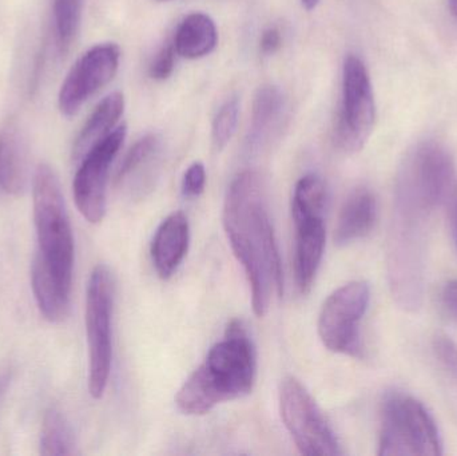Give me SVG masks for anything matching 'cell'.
<instances>
[{
    "label": "cell",
    "mask_w": 457,
    "mask_h": 456,
    "mask_svg": "<svg viewBox=\"0 0 457 456\" xmlns=\"http://www.w3.org/2000/svg\"><path fill=\"white\" fill-rule=\"evenodd\" d=\"M224 228L231 251L246 273L253 312L263 318L273 300L281 296L282 265L260 174L245 170L231 181Z\"/></svg>",
    "instance_id": "obj_1"
},
{
    "label": "cell",
    "mask_w": 457,
    "mask_h": 456,
    "mask_svg": "<svg viewBox=\"0 0 457 456\" xmlns=\"http://www.w3.org/2000/svg\"><path fill=\"white\" fill-rule=\"evenodd\" d=\"M257 377L255 348L242 321L228 324L224 339L209 351L176 395L179 411L203 417L219 404L249 395Z\"/></svg>",
    "instance_id": "obj_2"
},
{
    "label": "cell",
    "mask_w": 457,
    "mask_h": 456,
    "mask_svg": "<svg viewBox=\"0 0 457 456\" xmlns=\"http://www.w3.org/2000/svg\"><path fill=\"white\" fill-rule=\"evenodd\" d=\"M32 214L37 230V254L59 283L71 292L75 245L61 182L48 163H40L32 181Z\"/></svg>",
    "instance_id": "obj_3"
},
{
    "label": "cell",
    "mask_w": 457,
    "mask_h": 456,
    "mask_svg": "<svg viewBox=\"0 0 457 456\" xmlns=\"http://www.w3.org/2000/svg\"><path fill=\"white\" fill-rule=\"evenodd\" d=\"M378 455L443 454L436 423L426 407L405 394H386L381 409Z\"/></svg>",
    "instance_id": "obj_4"
},
{
    "label": "cell",
    "mask_w": 457,
    "mask_h": 456,
    "mask_svg": "<svg viewBox=\"0 0 457 456\" xmlns=\"http://www.w3.org/2000/svg\"><path fill=\"white\" fill-rule=\"evenodd\" d=\"M115 283L106 265L94 268L86 294V332L88 344V393L104 398L112 364V312Z\"/></svg>",
    "instance_id": "obj_5"
},
{
    "label": "cell",
    "mask_w": 457,
    "mask_h": 456,
    "mask_svg": "<svg viewBox=\"0 0 457 456\" xmlns=\"http://www.w3.org/2000/svg\"><path fill=\"white\" fill-rule=\"evenodd\" d=\"M279 412L295 447L303 455H343L335 431L300 380L284 377L279 387Z\"/></svg>",
    "instance_id": "obj_6"
},
{
    "label": "cell",
    "mask_w": 457,
    "mask_h": 456,
    "mask_svg": "<svg viewBox=\"0 0 457 456\" xmlns=\"http://www.w3.org/2000/svg\"><path fill=\"white\" fill-rule=\"evenodd\" d=\"M376 104L364 62L346 56L343 67V99L335 130L338 149L356 153L364 147L375 129Z\"/></svg>",
    "instance_id": "obj_7"
},
{
    "label": "cell",
    "mask_w": 457,
    "mask_h": 456,
    "mask_svg": "<svg viewBox=\"0 0 457 456\" xmlns=\"http://www.w3.org/2000/svg\"><path fill=\"white\" fill-rule=\"evenodd\" d=\"M370 286L352 281L336 289L322 305L319 316V336L335 353L361 358L360 324L370 305Z\"/></svg>",
    "instance_id": "obj_8"
},
{
    "label": "cell",
    "mask_w": 457,
    "mask_h": 456,
    "mask_svg": "<svg viewBox=\"0 0 457 456\" xmlns=\"http://www.w3.org/2000/svg\"><path fill=\"white\" fill-rule=\"evenodd\" d=\"M125 125L118 126L80 160L72 182L78 211L90 224H99L106 214V187L110 166L126 138Z\"/></svg>",
    "instance_id": "obj_9"
},
{
    "label": "cell",
    "mask_w": 457,
    "mask_h": 456,
    "mask_svg": "<svg viewBox=\"0 0 457 456\" xmlns=\"http://www.w3.org/2000/svg\"><path fill=\"white\" fill-rule=\"evenodd\" d=\"M120 50L115 43H102L86 51L62 83L58 106L64 117H74L83 104L109 85L120 67Z\"/></svg>",
    "instance_id": "obj_10"
},
{
    "label": "cell",
    "mask_w": 457,
    "mask_h": 456,
    "mask_svg": "<svg viewBox=\"0 0 457 456\" xmlns=\"http://www.w3.org/2000/svg\"><path fill=\"white\" fill-rule=\"evenodd\" d=\"M295 222V286L301 294L311 292L324 256L327 229L324 216H306L293 219Z\"/></svg>",
    "instance_id": "obj_11"
},
{
    "label": "cell",
    "mask_w": 457,
    "mask_h": 456,
    "mask_svg": "<svg viewBox=\"0 0 457 456\" xmlns=\"http://www.w3.org/2000/svg\"><path fill=\"white\" fill-rule=\"evenodd\" d=\"M190 225L182 211H174L158 227L152 243V260L158 276L170 278L189 251Z\"/></svg>",
    "instance_id": "obj_12"
},
{
    "label": "cell",
    "mask_w": 457,
    "mask_h": 456,
    "mask_svg": "<svg viewBox=\"0 0 457 456\" xmlns=\"http://www.w3.org/2000/svg\"><path fill=\"white\" fill-rule=\"evenodd\" d=\"M29 184V150L16 120H8L0 131V189L11 195H23Z\"/></svg>",
    "instance_id": "obj_13"
},
{
    "label": "cell",
    "mask_w": 457,
    "mask_h": 456,
    "mask_svg": "<svg viewBox=\"0 0 457 456\" xmlns=\"http://www.w3.org/2000/svg\"><path fill=\"white\" fill-rule=\"evenodd\" d=\"M378 201L368 187L354 190L341 208L335 229V243L349 245L367 237L375 227Z\"/></svg>",
    "instance_id": "obj_14"
},
{
    "label": "cell",
    "mask_w": 457,
    "mask_h": 456,
    "mask_svg": "<svg viewBox=\"0 0 457 456\" xmlns=\"http://www.w3.org/2000/svg\"><path fill=\"white\" fill-rule=\"evenodd\" d=\"M31 288L37 308L46 320L61 323L69 316L71 292L59 283L37 253L31 264Z\"/></svg>",
    "instance_id": "obj_15"
},
{
    "label": "cell",
    "mask_w": 457,
    "mask_h": 456,
    "mask_svg": "<svg viewBox=\"0 0 457 456\" xmlns=\"http://www.w3.org/2000/svg\"><path fill=\"white\" fill-rule=\"evenodd\" d=\"M123 110H125V96L120 91L109 94L106 98L99 102L98 106L80 130L79 136L75 139L74 147H72V160L75 162H80V160L96 144L114 130L115 125L122 117Z\"/></svg>",
    "instance_id": "obj_16"
},
{
    "label": "cell",
    "mask_w": 457,
    "mask_h": 456,
    "mask_svg": "<svg viewBox=\"0 0 457 456\" xmlns=\"http://www.w3.org/2000/svg\"><path fill=\"white\" fill-rule=\"evenodd\" d=\"M219 43V31L211 16L190 13L177 29L174 48L182 58L200 59L213 53Z\"/></svg>",
    "instance_id": "obj_17"
},
{
    "label": "cell",
    "mask_w": 457,
    "mask_h": 456,
    "mask_svg": "<svg viewBox=\"0 0 457 456\" xmlns=\"http://www.w3.org/2000/svg\"><path fill=\"white\" fill-rule=\"evenodd\" d=\"M285 109L282 91L276 86H262L258 88L253 101L252 125L247 144L252 149L262 145L278 123Z\"/></svg>",
    "instance_id": "obj_18"
},
{
    "label": "cell",
    "mask_w": 457,
    "mask_h": 456,
    "mask_svg": "<svg viewBox=\"0 0 457 456\" xmlns=\"http://www.w3.org/2000/svg\"><path fill=\"white\" fill-rule=\"evenodd\" d=\"M39 452L45 456L77 454L74 431L63 412L51 407L43 417L39 435Z\"/></svg>",
    "instance_id": "obj_19"
},
{
    "label": "cell",
    "mask_w": 457,
    "mask_h": 456,
    "mask_svg": "<svg viewBox=\"0 0 457 456\" xmlns=\"http://www.w3.org/2000/svg\"><path fill=\"white\" fill-rule=\"evenodd\" d=\"M328 189L324 179L317 174H306L298 179L293 190L292 219L306 216H325Z\"/></svg>",
    "instance_id": "obj_20"
},
{
    "label": "cell",
    "mask_w": 457,
    "mask_h": 456,
    "mask_svg": "<svg viewBox=\"0 0 457 456\" xmlns=\"http://www.w3.org/2000/svg\"><path fill=\"white\" fill-rule=\"evenodd\" d=\"M160 150L161 139L155 134H147L144 138L137 141L120 162L115 177L117 184H126L134 177L141 176L142 170H147L149 166L157 160Z\"/></svg>",
    "instance_id": "obj_21"
},
{
    "label": "cell",
    "mask_w": 457,
    "mask_h": 456,
    "mask_svg": "<svg viewBox=\"0 0 457 456\" xmlns=\"http://www.w3.org/2000/svg\"><path fill=\"white\" fill-rule=\"evenodd\" d=\"M85 0H53L54 23L61 50H66L79 31Z\"/></svg>",
    "instance_id": "obj_22"
},
{
    "label": "cell",
    "mask_w": 457,
    "mask_h": 456,
    "mask_svg": "<svg viewBox=\"0 0 457 456\" xmlns=\"http://www.w3.org/2000/svg\"><path fill=\"white\" fill-rule=\"evenodd\" d=\"M239 102L236 96L228 99L214 117L212 126V139L217 152H222L236 133L238 125Z\"/></svg>",
    "instance_id": "obj_23"
},
{
    "label": "cell",
    "mask_w": 457,
    "mask_h": 456,
    "mask_svg": "<svg viewBox=\"0 0 457 456\" xmlns=\"http://www.w3.org/2000/svg\"><path fill=\"white\" fill-rule=\"evenodd\" d=\"M205 166L201 162H195L185 171L184 179H182V193L187 198L200 197L205 190Z\"/></svg>",
    "instance_id": "obj_24"
},
{
    "label": "cell",
    "mask_w": 457,
    "mask_h": 456,
    "mask_svg": "<svg viewBox=\"0 0 457 456\" xmlns=\"http://www.w3.org/2000/svg\"><path fill=\"white\" fill-rule=\"evenodd\" d=\"M176 66V48L168 45L157 54L149 67V75L155 80H165L173 74Z\"/></svg>",
    "instance_id": "obj_25"
},
{
    "label": "cell",
    "mask_w": 457,
    "mask_h": 456,
    "mask_svg": "<svg viewBox=\"0 0 457 456\" xmlns=\"http://www.w3.org/2000/svg\"><path fill=\"white\" fill-rule=\"evenodd\" d=\"M435 351H436L440 361L457 377V347L455 343L451 342L450 337L437 336L435 340Z\"/></svg>",
    "instance_id": "obj_26"
},
{
    "label": "cell",
    "mask_w": 457,
    "mask_h": 456,
    "mask_svg": "<svg viewBox=\"0 0 457 456\" xmlns=\"http://www.w3.org/2000/svg\"><path fill=\"white\" fill-rule=\"evenodd\" d=\"M282 37L281 32L276 27H269L261 35L260 50L263 55H271L281 48Z\"/></svg>",
    "instance_id": "obj_27"
},
{
    "label": "cell",
    "mask_w": 457,
    "mask_h": 456,
    "mask_svg": "<svg viewBox=\"0 0 457 456\" xmlns=\"http://www.w3.org/2000/svg\"><path fill=\"white\" fill-rule=\"evenodd\" d=\"M443 304L457 321V280L450 281L443 289Z\"/></svg>",
    "instance_id": "obj_28"
},
{
    "label": "cell",
    "mask_w": 457,
    "mask_h": 456,
    "mask_svg": "<svg viewBox=\"0 0 457 456\" xmlns=\"http://www.w3.org/2000/svg\"><path fill=\"white\" fill-rule=\"evenodd\" d=\"M301 2H303V5L306 10L312 11L319 5L320 0H301Z\"/></svg>",
    "instance_id": "obj_29"
},
{
    "label": "cell",
    "mask_w": 457,
    "mask_h": 456,
    "mask_svg": "<svg viewBox=\"0 0 457 456\" xmlns=\"http://www.w3.org/2000/svg\"><path fill=\"white\" fill-rule=\"evenodd\" d=\"M8 385V375H0V396L4 393Z\"/></svg>",
    "instance_id": "obj_30"
},
{
    "label": "cell",
    "mask_w": 457,
    "mask_h": 456,
    "mask_svg": "<svg viewBox=\"0 0 457 456\" xmlns=\"http://www.w3.org/2000/svg\"><path fill=\"white\" fill-rule=\"evenodd\" d=\"M453 224H455V233L457 238V195H453Z\"/></svg>",
    "instance_id": "obj_31"
},
{
    "label": "cell",
    "mask_w": 457,
    "mask_h": 456,
    "mask_svg": "<svg viewBox=\"0 0 457 456\" xmlns=\"http://www.w3.org/2000/svg\"><path fill=\"white\" fill-rule=\"evenodd\" d=\"M448 5H450L451 13L457 21V0H448Z\"/></svg>",
    "instance_id": "obj_32"
},
{
    "label": "cell",
    "mask_w": 457,
    "mask_h": 456,
    "mask_svg": "<svg viewBox=\"0 0 457 456\" xmlns=\"http://www.w3.org/2000/svg\"><path fill=\"white\" fill-rule=\"evenodd\" d=\"M158 2H169V0H158Z\"/></svg>",
    "instance_id": "obj_33"
}]
</instances>
